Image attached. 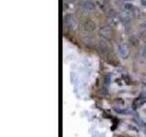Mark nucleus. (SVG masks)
I'll return each instance as SVG.
<instances>
[{"mask_svg":"<svg viewBox=\"0 0 146 137\" xmlns=\"http://www.w3.org/2000/svg\"><path fill=\"white\" fill-rule=\"evenodd\" d=\"M99 34L100 37H102L104 39L111 40L113 37V31H112L111 27L105 26V27H100V30H99Z\"/></svg>","mask_w":146,"mask_h":137,"instance_id":"1","label":"nucleus"},{"mask_svg":"<svg viewBox=\"0 0 146 137\" xmlns=\"http://www.w3.org/2000/svg\"><path fill=\"white\" fill-rule=\"evenodd\" d=\"M118 51L122 59H128L130 56V49L125 43H121L118 46Z\"/></svg>","mask_w":146,"mask_h":137,"instance_id":"2","label":"nucleus"},{"mask_svg":"<svg viewBox=\"0 0 146 137\" xmlns=\"http://www.w3.org/2000/svg\"><path fill=\"white\" fill-rule=\"evenodd\" d=\"M64 19H65L64 20V23H65V25L68 27V29H76L77 21H76V18L72 15H67Z\"/></svg>","mask_w":146,"mask_h":137,"instance_id":"3","label":"nucleus"},{"mask_svg":"<svg viewBox=\"0 0 146 137\" xmlns=\"http://www.w3.org/2000/svg\"><path fill=\"white\" fill-rule=\"evenodd\" d=\"M81 9L85 14H90L94 11L95 5L90 1H86L81 5Z\"/></svg>","mask_w":146,"mask_h":137,"instance_id":"4","label":"nucleus"},{"mask_svg":"<svg viewBox=\"0 0 146 137\" xmlns=\"http://www.w3.org/2000/svg\"><path fill=\"white\" fill-rule=\"evenodd\" d=\"M83 27H84V30L87 32H91L95 29L96 25L95 23L92 20H87L84 24H83Z\"/></svg>","mask_w":146,"mask_h":137,"instance_id":"5","label":"nucleus"},{"mask_svg":"<svg viewBox=\"0 0 146 137\" xmlns=\"http://www.w3.org/2000/svg\"><path fill=\"white\" fill-rule=\"evenodd\" d=\"M146 102V98L145 97H143V96H140V97L136 98L134 100H133V103H132V105H133V107L135 109L139 108L141 106H143V105Z\"/></svg>","mask_w":146,"mask_h":137,"instance_id":"6","label":"nucleus"},{"mask_svg":"<svg viewBox=\"0 0 146 137\" xmlns=\"http://www.w3.org/2000/svg\"><path fill=\"white\" fill-rule=\"evenodd\" d=\"M114 111H115L117 113L120 114H128L129 113V111L126 108H121V107H115L114 108Z\"/></svg>","mask_w":146,"mask_h":137,"instance_id":"7","label":"nucleus"},{"mask_svg":"<svg viewBox=\"0 0 146 137\" xmlns=\"http://www.w3.org/2000/svg\"><path fill=\"white\" fill-rule=\"evenodd\" d=\"M99 45H100V49L103 50L104 52H105V51H108L109 47H108V45L104 42V41H102V40H100V43H99Z\"/></svg>","mask_w":146,"mask_h":137,"instance_id":"8","label":"nucleus"},{"mask_svg":"<svg viewBox=\"0 0 146 137\" xmlns=\"http://www.w3.org/2000/svg\"><path fill=\"white\" fill-rule=\"evenodd\" d=\"M141 33L143 36H146V21H144L143 23H141Z\"/></svg>","mask_w":146,"mask_h":137,"instance_id":"9","label":"nucleus"},{"mask_svg":"<svg viewBox=\"0 0 146 137\" xmlns=\"http://www.w3.org/2000/svg\"><path fill=\"white\" fill-rule=\"evenodd\" d=\"M124 8L126 9V10L131 12L135 7H133V5H132V4H131V3H126V4L124 5Z\"/></svg>","mask_w":146,"mask_h":137,"instance_id":"10","label":"nucleus"},{"mask_svg":"<svg viewBox=\"0 0 146 137\" xmlns=\"http://www.w3.org/2000/svg\"><path fill=\"white\" fill-rule=\"evenodd\" d=\"M104 84L106 86L111 84V76H110V75H105V77H104Z\"/></svg>","mask_w":146,"mask_h":137,"instance_id":"11","label":"nucleus"},{"mask_svg":"<svg viewBox=\"0 0 146 137\" xmlns=\"http://www.w3.org/2000/svg\"><path fill=\"white\" fill-rule=\"evenodd\" d=\"M143 56L144 57V59H146V46L143 48Z\"/></svg>","mask_w":146,"mask_h":137,"instance_id":"12","label":"nucleus"},{"mask_svg":"<svg viewBox=\"0 0 146 137\" xmlns=\"http://www.w3.org/2000/svg\"><path fill=\"white\" fill-rule=\"evenodd\" d=\"M141 5H143V6L146 7V0H141Z\"/></svg>","mask_w":146,"mask_h":137,"instance_id":"13","label":"nucleus"}]
</instances>
